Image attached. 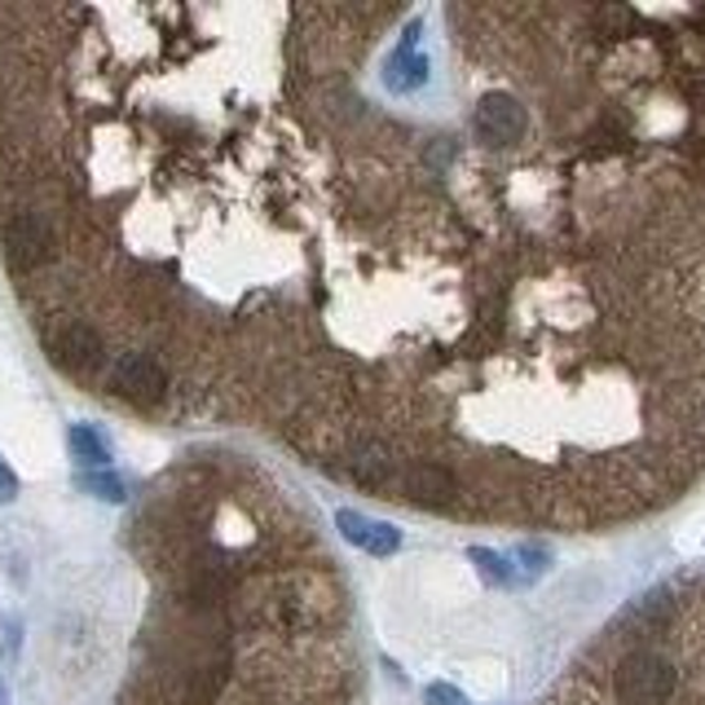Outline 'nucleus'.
Listing matches in <instances>:
<instances>
[{"instance_id": "15", "label": "nucleus", "mask_w": 705, "mask_h": 705, "mask_svg": "<svg viewBox=\"0 0 705 705\" xmlns=\"http://www.w3.org/2000/svg\"><path fill=\"white\" fill-rule=\"evenodd\" d=\"M428 701H437V705H463V701H459L450 687H428Z\"/></svg>"}, {"instance_id": "5", "label": "nucleus", "mask_w": 705, "mask_h": 705, "mask_svg": "<svg viewBox=\"0 0 705 705\" xmlns=\"http://www.w3.org/2000/svg\"><path fill=\"white\" fill-rule=\"evenodd\" d=\"M49 348H54V362L67 367V371H76V376L98 371V367H102V352H107V348H102V335H98L93 326H85V322L63 326Z\"/></svg>"}, {"instance_id": "11", "label": "nucleus", "mask_w": 705, "mask_h": 705, "mask_svg": "<svg viewBox=\"0 0 705 705\" xmlns=\"http://www.w3.org/2000/svg\"><path fill=\"white\" fill-rule=\"evenodd\" d=\"M595 27H600V36H626L635 27V14L626 5H600L595 10Z\"/></svg>"}, {"instance_id": "3", "label": "nucleus", "mask_w": 705, "mask_h": 705, "mask_svg": "<svg viewBox=\"0 0 705 705\" xmlns=\"http://www.w3.org/2000/svg\"><path fill=\"white\" fill-rule=\"evenodd\" d=\"M472 128L485 146H516L529 128V115L512 93H485L472 115Z\"/></svg>"}, {"instance_id": "14", "label": "nucleus", "mask_w": 705, "mask_h": 705, "mask_svg": "<svg viewBox=\"0 0 705 705\" xmlns=\"http://www.w3.org/2000/svg\"><path fill=\"white\" fill-rule=\"evenodd\" d=\"M14 494H19V477H14V468L5 459H0V503H10Z\"/></svg>"}, {"instance_id": "7", "label": "nucleus", "mask_w": 705, "mask_h": 705, "mask_svg": "<svg viewBox=\"0 0 705 705\" xmlns=\"http://www.w3.org/2000/svg\"><path fill=\"white\" fill-rule=\"evenodd\" d=\"M335 525H339V534H344L352 547H362V551H371V556H393V551L402 547V534H398L393 525L367 521V516H358V512H335Z\"/></svg>"}, {"instance_id": "1", "label": "nucleus", "mask_w": 705, "mask_h": 705, "mask_svg": "<svg viewBox=\"0 0 705 705\" xmlns=\"http://www.w3.org/2000/svg\"><path fill=\"white\" fill-rule=\"evenodd\" d=\"M683 683V670L661 648H630L617 657L608 687L617 705H670Z\"/></svg>"}, {"instance_id": "10", "label": "nucleus", "mask_w": 705, "mask_h": 705, "mask_svg": "<svg viewBox=\"0 0 705 705\" xmlns=\"http://www.w3.org/2000/svg\"><path fill=\"white\" fill-rule=\"evenodd\" d=\"M71 450H76V459H80V463H89V468H107V463H111L107 441H102L93 428H85V424H76V428H71Z\"/></svg>"}, {"instance_id": "2", "label": "nucleus", "mask_w": 705, "mask_h": 705, "mask_svg": "<svg viewBox=\"0 0 705 705\" xmlns=\"http://www.w3.org/2000/svg\"><path fill=\"white\" fill-rule=\"evenodd\" d=\"M0 247H5V260L14 269H36L54 256V230L36 212H19L14 221H5V230H0Z\"/></svg>"}, {"instance_id": "6", "label": "nucleus", "mask_w": 705, "mask_h": 705, "mask_svg": "<svg viewBox=\"0 0 705 705\" xmlns=\"http://www.w3.org/2000/svg\"><path fill=\"white\" fill-rule=\"evenodd\" d=\"M398 481H402V494L419 507H446L459 494V481L441 463H411L398 472Z\"/></svg>"}, {"instance_id": "9", "label": "nucleus", "mask_w": 705, "mask_h": 705, "mask_svg": "<svg viewBox=\"0 0 705 705\" xmlns=\"http://www.w3.org/2000/svg\"><path fill=\"white\" fill-rule=\"evenodd\" d=\"M424 80H428V63H424V58H415V54H398V58L389 63V89L406 93V89H419Z\"/></svg>"}, {"instance_id": "8", "label": "nucleus", "mask_w": 705, "mask_h": 705, "mask_svg": "<svg viewBox=\"0 0 705 705\" xmlns=\"http://www.w3.org/2000/svg\"><path fill=\"white\" fill-rule=\"evenodd\" d=\"M352 481H362L367 490H384L398 481V459L384 441H362L358 450H352Z\"/></svg>"}, {"instance_id": "12", "label": "nucleus", "mask_w": 705, "mask_h": 705, "mask_svg": "<svg viewBox=\"0 0 705 705\" xmlns=\"http://www.w3.org/2000/svg\"><path fill=\"white\" fill-rule=\"evenodd\" d=\"M80 485H85L89 494L107 499V503H124V481H120V477H107V472H89V477H80Z\"/></svg>"}, {"instance_id": "13", "label": "nucleus", "mask_w": 705, "mask_h": 705, "mask_svg": "<svg viewBox=\"0 0 705 705\" xmlns=\"http://www.w3.org/2000/svg\"><path fill=\"white\" fill-rule=\"evenodd\" d=\"M468 556L481 564V573H485L490 582H507V578H512V573H507V564H503V556H494V551H485V547H472Z\"/></svg>"}, {"instance_id": "4", "label": "nucleus", "mask_w": 705, "mask_h": 705, "mask_svg": "<svg viewBox=\"0 0 705 705\" xmlns=\"http://www.w3.org/2000/svg\"><path fill=\"white\" fill-rule=\"evenodd\" d=\"M111 389L120 398H128L133 406H155L168 393V376H164L159 362L146 358V352H124V358L115 362V371H111Z\"/></svg>"}]
</instances>
